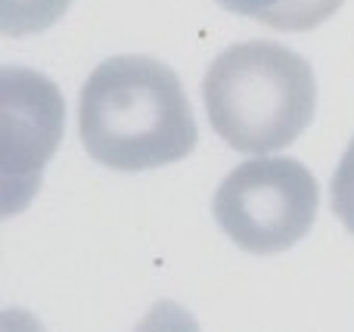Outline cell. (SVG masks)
Instances as JSON below:
<instances>
[{"label": "cell", "instance_id": "cell-1", "mask_svg": "<svg viewBox=\"0 0 354 332\" xmlns=\"http://www.w3.org/2000/svg\"><path fill=\"white\" fill-rule=\"evenodd\" d=\"M78 134L87 155L115 171L180 162L196 146V121L180 78L153 56H112L81 90Z\"/></svg>", "mask_w": 354, "mask_h": 332}, {"label": "cell", "instance_id": "cell-9", "mask_svg": "<svg viewBox=\"0 0 354 332\" xmlns=\"http://www.w3.org/2000/svg\"><path fill=\"white\" fill-rule=\"evenodd\" d=\"M3 332H44L41 323L25 311H6L3 314Z\"/></svg>", "mask_w": 354, "mask_h": 332}, {"label": "cell", "instance_id": "cell-2", "mask_svg": "<svg viewBox=\"0 0 354 332\" xmlns=\"http://www.w3.org/2000/svg\"><path fill=\"white\" fill-rule=\"evenodd\" d=\"M205 112L227 146L270 155L295 143L317 109V81L295 50L270 41L227 47L202 81Z\"/></svg>", "mask_w": 354, "mask_h": 332}, {"label": "cell", "instance_id": "cell-7", "mask_svg": "<svg viewBox=\"0 0 354 332\" xmlns=\"http://www.w3.org/2000/svg\"><path fill=\"white\" fill-rule=\"evenodd\" d=\"M333 211L345 224V230L354 233V140L345 149L336 174H333Z\"/></svg>", "mask_w": 354, "mask_h": 332}, {"label": "cell", "instance_id": "cell-8", "mask_svg": "<svg viewBox=\"0 0 354 332\" xmlns=\"http://www.w3.org/2000/svg\"><path fill=\"white\" fill-rule=\"evenodd\" d=\"M134 332H199L196 320L174 302H156Z\"/></svg>", "mask_w": 354, "mask_h": 332}, {"label": "cell", "instance_id": "cell-3", "mask_svg": "<svg viewBox=\"0 0 354 332\" xmlns=\"http://www.w3.org/2000/svg\"><path fill=\"white\" fill-rule=\"evenodd\" d=\"M320 193L301 162L258 155L224 177L214 193V221L252 255L292 248L317 217Z\"/></svg>", "mask_w": 354, "mask_h": 332}, {"label": "cell", "instance_id": "cell-5", "mask_svg": "<svg viewBox=\"0 0 354 332\" xmlns=\"http://www.w3.org/2000/svg\"><path fill=\"white\" fill-rule=\"evenodd\" d=\"M218 3L277 31H311L324 25L342 6V0H218Z\"/></svg>", "mask_w": 354, "mask_h": 332}, {"label": "cell", "instance_id": "cell-4", "mask_svg": "<svg viewBox=\"0 0 354 332\" xmlns=\"http://www.w3.org/2000/svg\"><path fill=\"white\" fill-rule=\"evenodd\" d=\"M59 87L31 68L6 66L0 75V168H3V215L31 202L41 174L62 140Z\"/></svg>", "mask_w": 354, "mask_h": 332}, {"label": "cell", "instance_id": "cell-6", "mask_svg": "<svg viewBox=\"0 0 354 332\" xmlns=\"http://www.w3.org/2000/svg\"><path fill=\"white\" fill-rule=\"evenodd\" d=\"M68 0H0L6 35H37L66 12Z\"/></svg>", "mask_w": 354, "mask_h": 332}]
</instances>
